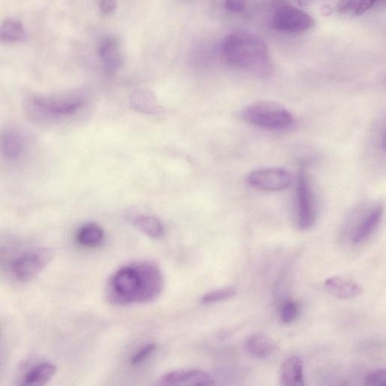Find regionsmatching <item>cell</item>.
Instances as JSON below:
<instances>
[{
  "label": "cell",
  "instance_id": "obj_17",
  "mask_svg": "<svg viewBox=\"0 0 386 386\" xmlns=\"http://www.w3.org/2000/svg\"><path fill=\"white\" fill-rule=\"evenodd\" d=\"M56 365L51 363H44L30 370L22 380L25 386H41L46 385L56 374Z\"/></svg>",
  "mask_w": 386,
  "mask_h": 386
},
{
  "label": "cell",
  "instance_id": "obj_3",
  "mask_svg": "<svg viewBox=\"0 0 386 386\" xmlns=\"http://www.w3.org/2000/svg\"><path fill=\"white\" fill-rule=\"evenodd\" d=\"M242 117L255 127L270 130L288 129L295 123L293 115L283 105L274 101H258L242 111Z\"/></svg>",
  "mask_w": 386,
  "mask_h": 386
},
{
  "label": "cell",
  "instance_id": "obj_12",
  "mask_svg": "<svg viewBox=\"0 0 386 386\" xmlns=\"http://www.w3.org/2000/svg\"><path fill=\"white\" fill-rule=\"evenodd\" d=\"M382 214V206L375 205L371 208L369 212L364 216L353 234L352 242L354 245H359L371 236L375 229L378 227Z\"/></svg>",
  "mask_w": 386,
  "mask_h": 386
},
{
  "label": "cell",
  "instance_id": "obj_21",
  "mask_svg": "<svg viewBox=\"0 0 386 386\" xmlns=\"http://www.w3.org/2000/svg\"><path fill=\"white\" fill-rule=\"evenodd\" d=\"M378 1L379 0H340L337 9L341 13L352 12L356 15H361Z\"/></svg>",
  "mask_w": 386,
  "mask_h": 386
},
{
  "label": "cell",
  "instance_id": "obj_14",
  "mask_svg": "<svg viewBox=\"0 0 386 386\" xmlns=\"http://www.w3.org/2000/svg\"><path fill=\"white\" fill-rule=\"evenodd\" d=\"M130 107L135 111L145 114H160L163 108L154 94L148 90H138L130 97Z\"/></svg>",
  "mask_w": 386,
  "mask_h": 386
},
{
  "label": "cell",
  "instance_id": "obj_18",
  "mask_svg": "<svg viewBox=\"0 0 386 386\" xmlns=\"http://www.w3.org/2000/svg\"><path fill=\"white\" fill-rule=\"evenodd\" d=\"M132 224L141 233L152 238H161L165 234L162 223L154 216L148 214L134 215L131 218Z\"/></svg>",
  "mask_w": 386,
  "mask_h": 386
},
{
  "label": "cell",
  "instance_id": "obj_6",
  "mask_svg": "<svg viewBox=\"0 0 386 386\" xmlns=\"http://www.w3.org/2000/svg\"><path fill=\"white\" fill-rule=\"evenodd\" d=\"M54 258V252L49 248H39L20 257L13 266L15 277L22 283L35 278Z\"/></svg>",
  "mask_w": 386,
  "mask_h": 386
},
{
  "label": "cell",
  "instance_id": "obj_26",
  "mask_svg": "<svg viewBox=\"0 0 386 386\" xmlns=\"http://www.w3.org/2000/svg\"><path fill=\"white\" fill-rule=\"evenodd\" d=\"M225 6L229 12L242 13L245 11V0H226Z\"/></svg>",
  "mask_w": 386,
  "mask_h": 386
},
{
  "label": "cell",
  "instance_id": "obj_19",
  "mask_svg": "<svg viewBox=\"0 0 386 386\" xmlns=\"http://www.w3.org/2000/svg\"><path fill=\"white\" fill-rule=\"evenodd\" d=\"M27 37L22 22L15 19H8L0 25V41L3 43H18Z\"/></svg>",
  "mask_w": 386,
  "mask_h": 386
},
{
  "label": "cell",
  "instance_id": "obj_5",
  "mask_svg": "<svg viewBox=\"0 0 386 386\" xmlns=\"http://www.w3.org/2000/svg\"><path fill=\"white\" fill-rule=\"evenodd\" d=\"M315 24L313 18L302 10L292 6H283L276 10L273 18L274 27L280 32L300 34Z\"/></svg>",
  "mask_w": 386,
  "mask_h": 386
},
{
  "label": "cell",
  "instance_id": "obj_22",
  "mask_svg": "<svg viewBox=\"0 0 386 386\" xmlns=\"http://www.w3.org/2000/svg\"><path fill=\"white\" fill-rule=\"evenodd\" d=\"M237 293V290L233 286H228L207 292L201 299L200 302L203 305L218 304L233 297Z\"/></svg>",
  "mask_w": 386,
  "mask_h": 386
},
{
  "label": "cell",
  "instance_id": "obj_27",
  "mask_svg": "<svg viewBox=\"0 0 386 386\" xmlns=\"http://www.w3.org/2000/svg\"><path fill=\"white\" fill-rule=\"evenodd\" d=\"M117 6V0H101L100 5L101 11L106 15H110Z\"/></svg>",
  "mask_w": 386,
  "mask_h": 386
},
{
  "label": "cell",
  "instance_id": "obj_7",
  "mask_svg": "<svg viewBox=\"0 0 386 386\" xmlns=\"http://www.w3.org/2000/svg\"><path fill=\"white\" fill-rule=\"evenodd\" d=\"M247 182L258 191L277 192L287 189L291 182V175L284 168L260 169L250 172Z\"/></svg>",
  "mask_w": 386,
  "mask_h": 386
},
{
  "label": "cell",
  "instance_id": "obj_28",
  "mask_svg": "<svg viewBox=\"0 0 386 386\" xmlns=\"http://www.w3.org/2000/svg\"><path fill=\"white\" fill-rule=\"evenodd\" d=\"M301 5L307 4L309 1V0H299Z\"/></svg>",
  "mask_w": 386,
  "mask_h": 386
},
{
  "label": "cell",
  "instance_id": "obj_20",
  "mask_svg": "<svg viewBox=\"0 0 386 386\" xmlns=\"http://www.w3.org/2000/svg\"><path fill=\"white\" fill-rule=\"evenodd\" d=\"M103 237L102 227L96 223H89L79 229L77 239L82 246L96 247L103 242Z\"/></svg>",
  "mask_w": 386,
  "mask_h": 386
},
{
  "label": "cell",
  "instance_id": "obj_25",
  "mask_svg": "<svg viewBox=\"0 0 386 386\" xmlns=\"http://www.w3.org/2000/svg\"><path fill=\"white\" fill-rule=\"evenodd\" d=\"M366 385L382 386L386 385V372L384 369L373 371L367 375L364 380Z\"/></svg>",
  "mask_w": 386,
  "mask_h": 386
},
{
  "label": "cell",
  "instance_id": "obj_10",
  "mask_svg": "<svg viewBox=\"0 0 386 386\" xmlns=\"http://www.w3.org/2000/svg\"><path fill=\"white\" fill-rule=\"evenodd\" d=\"M98 54L108 71H117L122 67L123 59L119 37L109 36L103 39L99 45Z\"/></svg>",
  "mask_w": 386,
  "mask_h": 386
},
{
  "label": "cell",
  "instance_id": "obj_2",
  "mask_svg": "<svg viewBox=\"0 0 386 386\" xmlns=\"http://www.w3.org/2000/svg\"><path fill=\"white\" fill-rule=\"evenodd\" d=\"M222 56L226 64L260 78H267L273 72L269 50L265 41L247 32L227 36L222 46Z\"/></svg>",
  "mask_w": 386,
  "mask_h": 386
},
{
  "label": "cell",
  "instance_id": "obj_9",
  "mask_svg": "<svg viewBox=\"0 0 386 386\" xmlns=\"http://www.w3.org/2000/svg\"><path fill=\"white\" fill-rule=\"evenodd\" d=\"M36 106L51 116H68L77 112L83 105V101L78 98H59L37 96L34 98Z\"/></svg>",
  "mask_w": 386,
  "mask_h": 386
},
{
  "label": "cell",
  "instance_id": "obj_16",
  "mask_svg": "<svg viewBox=\"0 0 386 386\" xmlns=\"http://www.w3.org/2000/svg\"><path fill=\"white\" fill-rule=\"evenodd\" d=\"M24 150V142L15 131H6L0 134V153L8 160H15Z\"/></svg>",
  "mask_w": 386,
  "mask_h": 386
},
{
  "label": "cell",
  "instance_id": "obj_1",
  "mask_svg": "<svg viewBox=\"0 0 386 386\" xmlns=\"http://www.w3.org/2000/svg\"><path fill=\"white\" fill-rule=\"evenodd\" d=\"M164 287L165 278L159 266L138 262L112 274L108 281L106 295L114 306L148 304L159 298Z\"/></svg>",
  "mask_w": 386,
  "mask_h": 386
},
{
  "label": "cell",
  "instance_id": "obj_11",
  "mask_svg": "<svg viewBox=\"0 0 386 386\" xmlns=\"http://www.w3.org/2000/svg\"><path fill=\"white\" fill-rule=\"evenodd\" d=\"M324 287L328 293L341 300L356 297L362 292V287L356 281L340 276L328 278Z\"/></svg>",
  "mask_w": 386,
  "mask_h": 386
},
{
  "label": "cell",
  "instance_id": "obj_4",
  "mask_svg": "<svg viewBox=\"0 0 386 386\" xmlns=\"http://www.w3.org/2000/svg\"><path fill=\"white\" fill-rule=\"evenodd\" d=\"M297 225L302 231H309L317 219L315 193L304 164L300 165L296 186Z\"/></svg>",
  "mask_w": 386,
  "mask_h": 386
},
{
  "label": "cell",
  "instance_id": "obj_8",
  "mask_svg": "<svg viewBox=\"0 0 386 386\" xmlns=\"http://www.w3.org/2000/svg\"><path fill=\"white\" fill-rule=\"evenodd\" d=\"M214 379L210 373L200 370H179L165 373L158 385L167 386L213 385Z\"/></svg>",
  "mask_w": 386,
  "mask_h": 386
},
{
  "label": "cell",
  "instance_id": "obj_13",
  "mask_svg": "<svg viewBox=\"0 0 386 386\" xmlns=\"http://www.w3.org/2000/svg\"><path fill=\"white\" fill-rule=\"evenodd\" d=\"M279 382L281 385L288 386L305 385L304 364L299 357H290L281 364Z\"/></svg>",
  "mask_w": 386,
  "mask_h": 386
},
{
  "label": "cell",
  "instance_id": "obj_23",
  "mask_svg": "<svg viewBox=\"0 0 386 386\" xmlns=\"http://www.w3.org/2000/svg\"><path fill=\"white\" fill-rule=\"evenodd\" d=\"M301 307L297 302L292 300L286 301L281 309V319L285 324L295 321L300 315Z\"/></svg>",
  "mask_w": 386,
  "mask_h": 386
},
{
  "label": "cell",
  "instance_id": "obj_15",
  "mask_svg": "<svg viewBox=\"0 0 386 386\" xmlns=\"http://www.w3.org/2000/svg\"><path fill=\"white\" fill-rule=\"evenodd\" d=\"M245 347L250 356L264 359L272 356L276 349V344L272 338L264 333H258L247 339Z\"/></svg>",
  "mask_w": 386,
  "mask_h": 386
},
{
  "label": "cell",
  "instance_id": "obj_24",
  "mask_svg": "<svg viewBox=\"0 0 386 386\" xmlns=\"http://www.w3.org/2000/svg\"><path fill=\"white\" fill-rule=\"evenodd\" d=\"M157 347V344L150 342L146 344L136 353H135L131 359V364L132 365H139L147 360Z\"/></svg>",
  "mask_w": 386,
  "mask_h": 386
}]
</instances>
